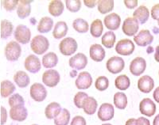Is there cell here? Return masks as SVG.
I'll use <instances>...</instances> for the list:
<instances>
[{
    "mask_svg": "<svg viewBox=\"0 0 159 125\" xmlns=\"http://www.w3.org/2000/svg\"><path fill=\"white\" fill-rule=\"evenodd\" d=\"M49 42L45 37L37 35L33 38L30 43L32 51L37 55H42L49 49Z\"/></svg>",
    "mask_w": 159,
    "mask_h": 125,
    "instance_id": "cell-1",
    "label": "cell"
},
{
    "mask_svg": "<svg viewBox=\"0 0 159 125\" xmlns=\"http://www.w3.org/2000/svg\"><path fill=\"white\" fill-rule=\"evenodd\" d=\"M6 58L9 61H17L22 54V48L16 41H11L5 48Z\"/></svg>",
    "mask_w": 159,
    "mask_h": 125,
    "instance_id": "cell-2",
    "label": "cell"
},
{
    "mask_svg": "<svg viewBox=\"0 0 159 125\" xmlns=\"http://www.w3.org/2000/svg\"><path fill=\"white\" fill-rule=\"evenodd\" d=\"M78 48L77 42L72 37L62 40L59 44L60 52L64 55H71L76 52Z\"/></svg>",
    "mask_w": 159,
    "mask_h": 125,
    "instance_id": "cell-3",
    "label": "cell"
},
{
    "mask_svg": "<svg viewBox=\"0 0 159 125\" xmlns=\"http://www.w3.org/2000/svg\"><path fill=\"white\" fill-rule=\"evenodd\" d=\"M31 37L30 29L25 25H19L15 31V38L22 45H26L30 42Z\"/></svg>",
    "mask_w": 159,
    "mask_h": 125,
    "instance_id": "cell-4",
    "label": "cell"
},
{
    "mask_svg": "<svg viewBox=\"0 0 159 125\" xmlns=\"http://www.w3.org/2000/svg\"><path fill=\"white\" fill-rule=\"evenodd\" d=\"M139 22L133 17H129L124 20L123 24V32L128 37L134 36L139 30Z\"/></svg>",
    "mask_w": 159,
    "mask_h": 125,
    "instance_id": "cell-5",
    "label": "cell"
},
{
    "mask_svg": "<svg viewBox=\"0 0 159 125\" xmlns=\"http://www.w3.org/2000/svg\"><path fill=\"white\" fill-rule=\"evenodd\" d=\"M134 43L129 39L120 40L116 46V51L119 55H130L134 52Z\"/></svg>",
    "mask_w": 159,
    "mask_h": 125,
    "instance_id": "cell-6",
    "label": "cell"
},
{
    "mask_svg": "<svg viewBox=\"0 0 159 125\" xmlns=\"http://www.w3.org/2000/svg\"><path fill=\"white\" fill-rule=\"evenodd\" d=\"M106 67L108 71L111 74H119L123 70L125 62L123 58L119 56H112L107 61Z\"/></svg>",
    "mask_w": 159,
    "mask_h": 125,
    "instance_id": "cell-7",
    "label": "cell"
},
{
    "mask_svg": "<svg viewBox=\"0 0 159 125\" xmlns=\"http://www.w3.org/2000/svg\"><path fill=\"white\" fill-rule=\"evenodd\" d=\"M61 76L57 71L50 69L44 72L42 75V82L45 86L49 87H54L59 83Z\"/></svg>",
    "mask_w": 159,
    "mask_h": 125,
    "instance_id": "cell-8",
    "label": "cell"
},
{
    "mask_svg": "<svg viewBox=\"0 0 159 125\" xmlns=\"http://www.w3.org/2000/svg\"><path fill=\"white\" fill-rule=\"evenodd\" d=\"M30 96L35 101H43L47 97V91L43 85L34 83L30 87Z\"/></svg>",
    "mask_w": 159,
    "mask_h": 125,
    "instance_id": "cell-9",
    "label": "cell"
},
{
    "mask_svg": "<svg viewBox=\"0 0 159 125\" xmlns=\"http://www.w3.org/2000/svg\"><path fill=\"white\" fill-rule=\"evenodd\" d=\"M147 62L143 57H136L131 61L130 64V71L132 75L139 76L146 70Z\"/></svg>",
    "mask_w": 159,
    "mask_h": 125,
    "instance_id": "cell-10",
    "label": "cell"
},
{
    "mask_svg": "<svg viewBox=\"0 0 159 125\" xmlns=\"http://www.w3.org/2000/svg\"><path fill=\"white\" fill-rule=\"evenodd\" d=\"M139 111L145 116H153L155 114L156 106L154 102L150 98H144L139 104Z\"/></svg>",
    "mask_w": 159,
    "mask_h": 125,
    "instance_id": "cell-11",
    "label": "cell"
},
{
    "mask_svg": "<svg viewBox=\"0 0 159 125\" xmlns=\"http://www.w3.org/2000/svg\"><path fill=\"white\" fill-rule=\"evenodd\" d=\"M154 41V37L152 36L150 31L147 29H143L137 34V36L134 37V41L137 45L141 47L147 46L150 45Z\"/></svg>",
    "mask_w": 159,
    "mask_h": 125,
    "instance_id": "cell-12",
    "label": "cell"
},
{
    "mask_svg": "<svg viewBox=\"0 0 159 125\" xmlns=\"http://www.w3.org/2000/svg\"><path fill=\"white\" fill-rule=\"evenodd\" d=\"M114 107L109 103L102 104L98 112V117L102 121H107L114 117Z\"/></svg>",
    "mask_w": 159,
    "mask_h": 125,
    "instance_id": "cell-13",
    "label": "cell"
},
{
    "mask_svg": "<svg viewBox=\"0 0 159 125\" xmlns=\"http://www.w3.org/2000/svg\"><path fill=\"white\" fill-rule=\"evenodd\" d=\"M69 66L76 70H82L88 64L87 56L83 53H77L69 59Z\"/></svg>",
    "mask_w": 159,
    "mask_h": 125,
    "instance_id": "cell-14",
    "label": "cell"
},
{
    "mask_svg": "<svg viewBox=\"0 0 159 125\" xmlns=\"http://www.w3.org/2000/svg\"><path fill=\"white\" fill-rule=\"evenodd\" d=\"M28 112L24 106H18L12 107L10 110V117L13 120L22 122L27 118Z\"/></svg>",
    "mask_w": 159,
    "mask_h": 125,
    "instance_id": "cell-15",
    "label": "cell"
},
{
    "mask_svg": "<svg viewBox=\"0 0 159 125\" xmlns=\"http://www.w3.org/2000/svg\"><path fill=\"white\" fill-rule=\"evenodd\" d=\"M40 59L34 55H29L25 60V68L29 72L36 74L41 70Z\"/></svg>",
    "mask_w": 159,
    "mask_h": 125,
    "instance_id": "cell-16",
    "label": "cell"
},
{
    "mask_svg": "<svg viewBox=\"0 0 159 125\" xmlns=\"http://www.w3.org/2000/svg\"><path fill=\"white\" fill-rule=\"evenodd\" d=\"M154 86V82L149 75H143L138 81V88L141 92L148 93L151 91Z\"/></svg>",
    "mask_w": 159,
    "mask_h": 125,
    "instance_id": "cell-17",
    "label": "cell"
},
{
    "mask_svg": "<svg viewBox=\"0 0 159 125\" xmlns=\"http://www.w3.org/2000/svg\"><path fill=\"white\" fill-rule=\"evenodd\" d=\"M92 84V78L87 71L80 73L76 80V86L80 89H89Z\"/></svg>",
    "mask_w": 159,
    "mask_h": 125,
    "instance_id": "cell-18",
    "label": "cell"
},
{
    "mask_svg": "<svg viewBox=\"0 0 159 125\" xmlns=\"http://www.w3.org/2000/svg\"><path fill=\"white\" fill-rule=\"evenodd\" d=\"M120 23H121V18L119 15H118L116 13H111L104 18L105 26L111 31L119 29Z\"/></svg>",
    "mask_w": 159,
    "mask_h": 125,
    "instance_id": "cell-19",
    "label": "cell"
},
{
    "mask_svg": "<svg viewBox=\"0 0 159 125\" xmlns=\"http://www.w3.org/2000/svg\"><path fill=\"white\" fill-rule=\"evenodd\" d=\"M105 50L100 45L95 44L90 47V57L93 61L101 62L105 58Z\"/></svg>",
    "mask_w": 159,
    "mask_h": 125,
    "instance_id": "cell-20",
    "label": "cell"
},
{
    "mask_svg": "<svg viewBox=\"0 0 159 125\" xmlns=\"http://www.w3.org/2000/svg\"><path fill=\"white\" fill-rule=\"evenodd\" d=\"M149 17H150V11H149L148 8L145 6H140L133 13V18L137 19L138 22H139V23L143 24V25L147 22Z\"/></svg>",
    "mask_w": 159,
    "mask_h": 125,
    "instance_id": "cell-21",
    "label": "cell"
},
{
    "mask_svg": "<svg viewBox=\"0 0 159 125\" xmlns=\"http://www.w3.org/2000/svg\"><path fill=\"white\" fill-rule=\"evenodd\" d=\"M32 1H19V3L18 6V9H17V15L21 19L27 18L30 16L31 13V6L30 2Z\"/></svg>",
    "mask_w": 159,
    "mask_h": 125,
    "instance_id": "cell-22",
    "label": "cell"
},
{
    "mask_svg": "<svg viewBox=\"0 0 159 125\" xmlns=\"http://www.w3.org/2000/svg\"><path fill=\"white\" fill-rule=\"evenodd\" d=\"M62 109L60 106V104L57 102H52L49 104L45 109V116L51 120V119H55L58 115L61 113Z\"/></svg>",
    "mask_w": 159,
    "mask_h": 125,
    "instance_id": "cell-23",
    "label": "cell"
},
{
    "mask_svg": "<svg viewBox=\"0 0 159 125\" xmlns=\"http://www.w3.org/2000/svg\"><path fill=\"white\" fill-rule=\"evenodd\" d=\"M48 10L51 15L54 17H59L62 15L64 11V4L59 0H52L49 2Z\"/></svg>",
    "mask_w": 159,
    "mask_h": 125,
    "instance_id": "cell-24",
    "label": "cell"
},
{
    "mask_svg": "<svg viewBox=\"0 0 159 125\" xmlns=\"http://www.w3.org/2000/svg\"><path fill=\"white\" fill-rule=\"evenodd\" d=\"M14 81L20 88H25L30 84V77L25 72L19 71L14 76Z\"/></svg>",
    "mask_w": 159,
    "mask_h": 125,
    "instance_id": "cell-25",
    "label": "cell"
},
{
    "mask_svg": "<svg viewBox=\"0 0 159 125\" xmlns=\"http://www.w3.org/2000/svg\"><path fill=\"white\" fill-rule=\"evenodd\" d=\"M68 32V25L65 22H58L55 25L52 31V36L55 39H61L66 36Z\"/></svg>",
    "mask_w": 159,
    "mask_h": 125,
    "instance_id": "cell-26",
    "label": "cell"
},
{
    "mask_svg": "<svg viewBox=\"0 0 159 125\" xmlns=\"http://www.w3.org/2000/svg\"><path fill=\"white\" fill-rule=\"evenodd\" d=\"M53 21L49 17H44L40 20L38 25V31L41 33H46L52 29Z\"/></svg>",
    "mask_w": 159,
    "mask_h": 125,
    "instance_id": "cell-27",
    "label": "cell"
},
{
    "mask_svg": "<svg viewBox=\"0 0 159 125\" xmlns=\"http://www.w3.org/2000/svg\"><path fill=\"white\" fill-rule=\"evenodd\" d=\"M97 106L98 104L96 99L94 97H89L83 104L84 111L88 115L94 114L96 112Z\"/></svg>",
    "mask_w": 159,
    "mask_h": 125,
    "instance_id": "cell-28",
    "label": "cell"
},
{
    "mask_svg": "<svg viewBox=\"0 0 159 125\" xmlns=\"http://www.w3.org/2000/svg\"><path fill=\"white\" fill-rule=\"evenodd\" d=\"M58 62L57 55L54 52H49L42 58V65L45 68H52L57 66Z\"/></svg>",
    "mask_w": 159,
    "mask_h": 125,
    "instance_id": "cell-29",
    "label": "cell"
},
{
    "mask_svg": "<svg viewBox=\"0 0 159 125\" xmlns=\"http://www.w3.org/2000/svg\"><path fill=\"white\" fill-rule=\"evenodd\" d=\"M13 30H14L13 24L8 20H2L1 22V38L4 40L7 39L10 36H11Z\"/></svg>",
    "mask_w": 159,
    "mask_h": 125,
    "instance_id": "cell-30",
    "label": "cell"
},
{
    "mask_svg": "<svg viewBox=\"0 0 159 125\" xmlns=\"http://www.w3.org/2000/svg\"><path fill=\"white\" fill-rule=\"evenodd\" d=\"M15 91V86L9 80H3L1 82V96L7 97Z\"/></svg>",
    "mask_w": 159,
    "mask_h": 125,
    "instance_id": "cell-31",
    "label": "cell"
},
{
    "mask_svg": "<svg viewBox=\"0 0 159 125\" xmlns=\"http://www.w3.org/2000/svg\"><path fill=\"white\" fill-rule=\"evenodd\" d=\"M98 11L102 15L109 13L114 9V1L113 0H99L97 2Z\"/></svg>",
    "mask_w": 159,
    "mask_h": 125,
    "instance_id": "cell-32",
    "label": "cell"
},
{
    "mask_svg": "<svg viewBox=\"0 0 159 125\" xmlns=\"http://www.w3.org/2000/svg\"><path fill=\"white\" fill-rule=\"evenodd\" d=\"M115 85L117 89L120 90H126L130 87V80L126 75H121L116 79Z\"/></svg>",
    "mask_w": 159,
    "mask_h": 125,
    "instance_id": "cell-33",
    "label": "cell"
},
{
    "mask_svg": "<svg viewBox=\"0 0 159 125\" xmlns=\"http://www.w3.org/2000/svg\"><path fill=\"white\" fill-rule=\"evenodd\" d=\"M116 34L112 31H108L105 32L104 35L102 37V45L107 48H111L114 47L116 43Z\"/></svg>",
    "mask_w": 159,
    "mask_h": 125,
    "instance_id": "cell-34",
    "label": "cell"
},
{
    "mask_svg": "<svg viewBox=\"0 0 159 125\" xmlns=\"http://www.w3.org/2000/svg\"><path fill=\"white\" fill-rule=\"evenodd\" d=\"M114 104L119 109H124L127 107V97L124 93L118 92L114 95Z\"/></svg>",
    "mask_w": 159,
    "mask_h": 125,
    "instance_id": "cell-35",
    "label": "cell"
},
{
    "mask_svg": "<svg viewBox=\"0 0 159 125\" xmlns=\"http://www.w3.org/2000/svg\"><path fill=\"white\" fill-rule=\"evenodd\" d=\"M103 26L100 19H96L92 22L91 25L90 32L94 37H99L103 33Z\"/></svg>",
    "mask_w": 159,
    "mask_h": 125,
    "instance_id": "cell-36",
    "label": "cell"
},
{
    "mask_svg": "<svg viewBox=\"0 0 159 125\" xmlns=\"http://www.w3.org/2000/svg\"><path fill=\"white\" fill-rule=\"evenodd\" d=\"M70 120V113L66 109H63L59 115L54 119L55 125H68Z\"/></svg>",
    "mask_w": 159,
    "mask_h": 125,
    "instance_id": "cell-37",
    "label": "cell"
},
{
    "mask_svg": "<svg viewBox=\"0 0 159 125\" xmlns=\"http://www.w3.org/2000/svg\"><path fill=\"white\" fill-rule=\"evenodd\" d=\"M72 27L76 32L80 33H84L89 30V23L83 18H76L73 21Z\"/></svg>",
    "mask_w": 159,
    "mask_h": 125,
    "instance_id": "cell-38",
    "label": "cell"
},
{
    "mask_svg": "<svg viewBox=\"0 0 159 125\" xmlns=\"http://www.w3.org/2000/svg\"><path fill=\"white\" fill-rule=\"evenodd\" d=\"M95 86L99 91H104L109 86L108 79L105 76H99L95 82Z\"/></svg>",
    "mask_w": 159,
    "mask_h": 125,
    "instance_id": "cell-39",
    "label": "cell"
},
{
    "mask_svg": "<svg viewBox=\"0 0 159 125\" xmlns=\"http://www.w3.org/2000/svg\"><path fill=\"white\" fill-rule=\"evenodd\" d=\"M8 102H9V105L11 108L18 106H24V104H25L23 97L18 93H15L11 97H10Z\"/></svg>",
    "mask_w": 159,
    "mask_h": 125,
    "instance_id": "cell-40",
    "label": "cell"
},
{
    "mask_svg": "<svg viewBox=\"0 0 159 125\" xmlns=\"http://www.w3.org/2000/svg\"><path fill=\"white\" fill-rule=\"evenodd\" d=\"M66 7L70 12L76 13L81 8V2L80 0H66Z\"/></svg>",
    "mask_w": 159,
    "mask_h": 125,
    "instance_id": "cell-41",
    "label": "cell"
},
{
    "mask_svg": "<svg viewBox=\"0 0 159 125\" xmlns=\"http://www.w3.org/2000/svg\"><path fill=\"white\" fill-rule=\"evenodd\" d=\"M89 97L88 94L84 92H79L74 97V104L78 109H83V104L84 101Z\"/></svg>",
    "mask_w": 159,
    "mask_h": 125,
    "instance_id": "cell-42",
    "label": "cell"
},
{
    "mask_svg": "<svg viewBox=\"0 0 159 125\" xmlns=\"http://www.w3.org/2000/svg\"><path fill=\"white\" fill-rule=\"evenodd\" d=\"M19 1L18 0H5L3 1V7L6 11H12L16 8L17 5H18Z\"/></svg>",
    "mask_w": 159,
    "mask_h": 125,
    "instance_id": "cell-43",
    "label": "cell"
},
{
    "mask_svg": "<svg viewBox=\"0 0 159 125\" xmlns=\"http://www.w3.org/2000/svg\"><path fill=\"white\" fill-rule=\"evenodd\" d=\"M86 120L81 116H76L72 119L70 125H86Z\"/></svg>",
    "mask_w": 159,
    "mask_h": 125,
    "instance_id": "cell-44",
    "label": "cell"
},
{
    "mask_svg": "<svg viewBox=\"0 0 159 125\" xmlns=\"http://www.w3.org/2000/svg\"><path fill=\"white\" fill-rule=\"evenodd\" d=\"M151 17L153 19H159V3L154 5L151 9Z\"/></svg>",
    "mask_w": 159,
    "mask_h": 125,
    "instance_id": "cell-45",
    "label": "cell"
},
{
    "mask_svg": "<svg viewBox=\"0 0 159 125\" xmlns=\"http://www.w3.org/2000/svg\"><path fill=\"white\" fill-rule=\"evenodd\" d=\"M123 2L128 9H134L138 5L137 0H124Z\"/></svg>",
    "mask_w": 159,
    "mask_h": 125,
    "instance_id": "cell-46",
    "label": "cell"
},
{
    "mask_svg": "<svg viewBox=\"0 0 159 125\" xmlns=\"http://www.w3.org/2000/svg\"><path fill=\"white\" fill-rule=\"evenodd\" d=\"M0 109H1V125H3L7 122V109L4 107H2V106H1Z\"/></svg>",
    "mask_w": 159,
    "mask_h": 125,
    "instance_id": "cell-47",
    "label": "cell"
},
{
    "mask_svg": "<svg viewBox=\"0 0 159 125\" xmlns=\"http://www.w3.org/2000/svg\"><path fill=\"white\" fill-rule=\"evenodd\" d=\"M136 125H150V122L147 118L139 117L136 120Z\"/></svg>",
    "mask_w": 159,
    "mask_h": 125,
    "instance_id": "cell-48",
    "label": "cell"
},
{
    "mask_svg": "<svg viewBox=\"0 0 159 125\" xmlns=\"http://www.w3.org/2000/svg\"><path fill=\"white\" fill-rule=\"evenodd\" d=\"M84 5L86 6H88V7L93 8L96 6L97 2L95 1V0H84Z\"/></svg>",
    "mask_w": 159,
    "mask_h": 125,
    "instance_id": "cell-49",
    "label": "cell"
},
{
    "mask_svg": "<svg viewBox=\"0 0 159 125\" xmlns=\"http://www.w3.org/2000/svg\"><path fill=\"white\" fill-rule=\"evenodd\" d=\"M153 97H154V99L156 101V102L159 104V86L156 88V89L154 90Z\"/></svg>",
    "mask_w": 159,
    "mask_h": 125,
    "instance_id": "cell-50",
    "label": "cell"
},
{
    "mask_svg": "<svg viewBox=\"0 0 159 125\" xmlns=\"http://www.w3.org/2000/svg\"><path fill=\"white\" fill-rule=\"evenodd\" d=\"M154 59L157 61V62H159V45H157L155 49V54H154Z\"/></svg>",
    "mask_w": 159,
    "mask_h": 125,
    "instance_id": "cell-51",
    "label": "cell"
},
{
    "mask_svg": "<svg viewBox=\"0 0 159 125\" xmlns=\"http://www.w3.org/2000/svg\"><path fill=\"white\" fill-rule=\"evenodd\" d=\"M125 125H136V120L134 118H130V119L127 120Z\"/></svg>",
    "mask_w": 159,
    "mask_h": 125,
    "instance_id": "cell-52",
    "label": "cell"
},
{
    "mask_svg": "<svg viewBox=\"0 0 159 125\" xmlns=\"http://www.w3.org/2000/svg\"><path fill=\"white\" fill-rule=\"evenodd\" d=\"M153 125H159V114L156 116V117L154 119L153 121Z\"/></svg>",
    "mask_w": 159,
    "mask_h": 125,
    "instance_id": "cell-53",
    "label": "cell"
},
{
    "mask_svg": "<svg viewBox=\"0 0 159 125\" xmlns=\"http://www.w3.org/2000/svg\"><path fill=\"white\" fill-rule=\"evenodd\" d=\"M102 125H111V123H104V124H102Z\"/></svg>",
    "mask_w": 159,
    "mask_h": 125,
    "instance_id": "cell-54",
    "label": "cell"
},
{
    "mask_svg": "<svg viewBox=\"0 0 159 125\" xmlns=\"http://www.w3.org/2000/svg\"><path fill=\"white\" fill-rule=\"evenodd\" d=\"M157 22H158V25H159V19H158V20H157Z\"/></svg>",
    "mask_w": 159,
    "mask_h": 125,
    "instance_id": "cell-55",
    "label": "cell"
},
{
    "mask_svg": "<svg viewBox=\"0 0 159 125\" xmlns=\"http://www.w3.org/2000/svg\"><path fill=\"white\" fill-rule=\"evenodd\" d=\"M32 125H38V124H32Z\"/></svg>",
    "mask_w": 159,
    "mask_h": 125,
    "instance_id": "cell-56",
    "label": "cell"
},
{
    "mask_svg": "<svg viewBox=\"0 0 159 125\" xmlns=\"http://www.w3.org/2000/svg\"><path fill=\"white\" fill-rule=\"evenodd\" d=\"M158 75H159V72H158Z\"/></svg>",
    "mask_w": 159,
    "mask_h": 125,
    "instance_id": "cell-57",
    "label": "cell"
}]
</instances>
